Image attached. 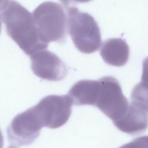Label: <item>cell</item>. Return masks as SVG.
I'll return each mask as SVG.
<instances>
[{
	"instance_id": "cell-1",
	"label": "cell",
	"mask_w": 148,
	"mask_h": 148,
	"mask_svg": "<svg viewBox=\"0 0 148 148\" xmlns=\"http://www.w3.org/2000/svg\"><path fill=\"white\" fill-rule=\"evenodd\" d=\"M1 18L12 39L27 55L32 56L47 50L48 45L41 41L32 14L13 1H1Z\"/></svg>"
},
{
	"instance_id": "cell-2",
	"label": "cell",
	"mask_w": 148,
	"mask_h": 148,
	"mask_svg": "<svg viewBox=\"0 0 148 148\" xmlns=\"http://www.w3.org/2000/svg\"><path fill=\"white\" fill-rule=\"evenodd\" d=\"M67 11V28L76 48L81 52L90 54L101 45L100 29L93 17L79 11L77 8L65 4Z\"/></svg>"
},
{
	"instance_id": "cell-3",
	"label": "cell",
	"mask_w": 148,
	"mask_h": 148,
	"mask_svg": "<svg viewBox=\"0 0 148 148\" xmlns=\"http://www.w3.org/2000/svg\"><path fill=\"white\" fill-rule=\"evenodd\" d=\"M38 34L43 43L62 42L67 34V19L59 4L47 1L38 6L32 13Z\"/></svg>"
},
{
	"instance_id": "cell-4",
	"label": "cell",
	"mask_w": 148,
	"mask_h": 148,
	"mask_svg": "<svg viewBox=\"0 0 148 148\" xmlns=\"http://www.w3.org/2000/svg\"><path fill=\"white\" fill-rule=\"evenodd\" d=\"M100 90L95 106L113 122L121 119L126 114L129 105L119 83L113 77L99 79Z\"/></svg>"
},
{
	"instance_id": "cell-5",
	"label": "cell",
	"mask_w": 148,
	"mask_h": 148,
	"mask_svg": "<svg viewBox=\"0 0 148 148\" xmlns=\"http://www.w3.org/2000/svg\"><path fill=\"white\" fill-rule=\"evenodd\" d=\"M73 104L68 95H50L34 106L43 127L57 129L68 121Z\"/></svg>"
},
{
	"instance_id": "cell-6",
	"label": "cell",
	"mask_w": 148,
	"mask_h": 148,
	"mask_svg": "<svg viewBox=\"0 0 148 148\" xmlns=\"http://www.w3.org/2000/svg\"><path fill=\"white\" fill-rule=\"evenodd\" d=\"M43 126L34 107L15 117L7 129L9 142L20 147L32 143L39 136Z\"/></svg>"
},
{
	"instance_id": "cell-7",
	"label": "cell",
	"mask_w": 148,
	"mask_h": 148,
	"mask_svg": "<svg viewBox=\"0 0 148 148\" xmlns=\"http://www.w3.org/2000/svg\"><path fill=\"white\" fill-rule=\"evenodd\" d=\"M31 68L37 77L51 81L64 79L67 73L66 66L55 53L42 50L30 56Z\"/></svg>"
},
{
	"instance_id": "cell-8",
	"label": "cell",
	"mask_w": 148,
	"mask_h": 148,
	"mask_svg": "<svg viewBox=\"0 0 148 148\" xmlns=\"http://www.w3.org/2000/svg\"><path fill=\"white\" fill-rule=\"evenodd\" d=\"M113 123L123 132L132 135L139 134L148 128V112L131 103L125 116Z\"/></svg>"
},
{
	"instance_id": "cell-9",
	"label": "cell",
	"mask_w": 148,
	"mask_h": 148,
	"mask_svg": "<svg viewBox=\"0 0 148 148\" xmlns=\"http://www.w3.org/2000/svg\"><path fill=\"white\" fill-rule=\"evenodd\" d=\"M100 53L106 64L119 67L128 61L130 49L128 44L122 39H109L102 44Z\"/></svg>"
},
{
	"instance_id": "cell-10",
	"label": "cell",
	"mask_w": 148,
	"mask_h": 148,
	"mask_svg": "<svg viewBox=\"0 0 148 148\" xmlns=\"http://www.w3.org/2000/svg\"><path fill=\"white\" fill-rule=\"evenodd\" d=\"M100 89L99 80H82L74 84L68 95L73 104L95 106Z\"/></svg>"
},
{
	"instance_id": "cell-11",
	"label": "cell",
	"mask_w": 148,
	"mask_h": 148,
	"mask_svg": "<svg viewBox=\"0 0 148 148\" xmlns=\"http://www.w3.org/2000/svg\"><path fill=\"white\" fill-rule=\"evenodd\" d=\"M131 100L148 112V86L142 82L138 83L132 90Z\"/></svg>"
},
{
	"instance_id": "cell-12",
	"label": "cell",
	"mask_w": 148,
	"mask_h": 148,
	"mask_svg": "<svg viewBox=\"0 0 148 148\" xmlns=\"http://www.w3.org/2000/svg\"><path fill=\"white\" fill-rule=\"evenodd\" d=\"M119 148H148V136L136 138Z\"/></svg>"
},
{
	"instance_id": "cell-13",
	"label": "cell",
	"mask_w": 148,
	"mask_h": 148,
	"mask_svg": "<svg viewBox=\"0 0 148 148\" xmlns=\"http://www.w3.org/2000/svg\"><path fill=\"white\" fill-rule=\"evenodd\" d=\"M141 79V82L148 86V57L143 62V74Z\"/></svg>"
},
{
	"instance_id": "cell-14",
	"label": "cell",
	"mask_w": 148,
	"mask_h": 148,
	"mask_svg": "<svg viewBox=\"0 0 148 148\" xmlns=\"http://www.w3.org/2000/svg\"><path fill=\"white\" fill-rule=\"evenodd\" d=\"M8 148H17V147L16 146H14L13 145H11V146H9Z\"/></svg>"
}]
</instances>
